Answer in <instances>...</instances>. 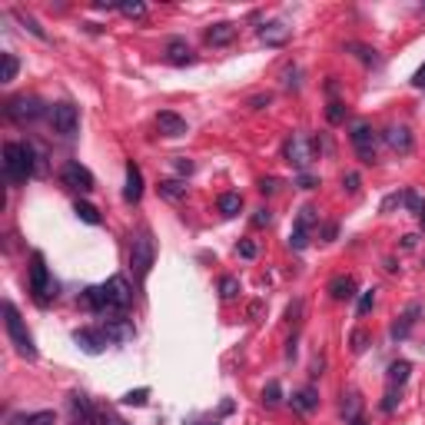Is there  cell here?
<instances>
[{
    "mask_svg": "<svg viewBox=\"0 0 425 425\" xmlns=\"http://www.w3.org/2000/svg\"><path fill=\"white\" fill-rule=\"evenodd\" d=\"M412 83H415V87H422V90H425V67H422V70H419V74L412 76Z\"/></svg>",
    "mask_w": 425,
    "mask_h": 425,
    "instance_id": "c3c4849f",
    "label": "cell"
},
{
    "mask_svg": "<svg viewBox=\"0 0 425 425\" xmlns=\"http://www.w3.org/2000/svg\"><path fill=\"white\" fill-rule=\"evenodd\" d=\"M269 220H273V216H269V210H259L256 216H252V226H266Z\"/></svg>",
    "mask_w": 425,
    "mask_h": 425,
    "instance_id": "ee69618b",
    "label": "cell"
},
{
    "mask_svg": "<svg viewBox=\"0 0 425 425\" xmlns=\"http://www.w3.org/2000/svg\"><path fill=\"white\" fill-rule=\"evenodd\" d=\"M329 296L339 302H346L356 296V279L352 276H336V279H329Z\"/></svg>",
    "mask_w": 425,
    "mask_h": 425,
    "instance_id": "ffe728a7",
    "label": "cell"
},
{
    "mask_svg": "<svg viewBox=\"0 0 425 425\" xmlns=\"http://www.w3.org/2000/svg\"><path fill=\"white\" fill-rule=\"evenodd\" d=\"M17 70H20V63H17V57L13 53H4V83H11V80H17Z\"/></svg>",
    "mask_w": 425,
    "mask_h": 425,
    "instance_id": "836d02e7",
    "label": "cell"
},
{
    "mask_svg": "<svg viewBox=\"0 0 425 425\" xmlns=\"http://www.w3.org/2000/svg\"><path fill=\"white\" fill-rule=\"evenodd\" d=\"M409 372H412V365L409 363H392L389 365V389H396V392H399L402 386H405V379H409Z\"/></svg>",
    "mask_w": 425,
    "mask_h": 425,
    "instance_id": "cb8c5ba5",
    "label": "cell"
},
{
    "mask_svg": "<svg viewBox=\"0 0 425 425\" xmlns=\"http://www.w3.org/2000/svg\"><path fill=\"white\" fill-rule=\"evenodd\" d=\"M166 60L176 63V67H183V63H193L196 57H193V50H189V43H187V40L173 37L170 43H166Z\"/></svg>",
    "mask_w": 425,
    "mask_h": 425,
    "instance_id": "d6986e66",
    "label": "cell"
},
{
    "mask_svg": "<svg viewBox=\"0 0 425 425\" xmlns=\"http://www.w3.org/2000/svg\"><path fill=\"white\" fill-rule=\"evenodd\" d=\"M236 252L243 256V259H252V256H256V243H252V239H243V243L236 246Z\"/></svg>",
    "mask_w": 425,
    "mask_h": 425,
    "instance_id": "ab89813d",
    "label": "cell"
},
{
    "mask_svg": "<svg viewBox=\"0 0 425 425\" xmlns=\"http://www.w3.org/2000/svg\"><path fill=\"white\" fill-rule=\"evenodd\" d=\"M386 143L396 153H409L412 150V133H409V126H392L386 133Z\"/></svg>",
    "mask_w": 425,
    "mask_h": 425,
    "instance_id": "7402d4cb",
    "label": "cell"
},
{
    "mask_svg": "<svg viewBox=\"0 0 425 425\" xmlns=\"http://www.w3.org/2000/svg\"><path fill=\"white\" fill-rule=\"evenodd\" d=\"M103 296H107V309L110 313H123L126 306L133 302V289H130V283H126L123 276H110L103 283Z\"/></svg>",
    "mask_w": 425,
    "mask_h": 425,
    "instance_id": "5b68a950",
    "label": "cell"
},
{
    "mask_svg": "<svg viewBox=\"0 0 425 425\" xmlns=\"http://www.w3.org/2000/svg\"><path fill=\"white\" fill-rule=\"evenodd\" d=\"M259 40H263V43H269V47H283V43L289 40V27L279 24V20H276V24L259 27Z\"/></svg>",
    "mask_w": 425,
    "mask_h": 425,
    "instance_id": "44dd1931",
    "label": "cell"
},
{
    "mask_svg": "<svg viewBox=\"0 0 425 425\" xmlns=\"http://www.w3.org/2000/svg\"><path fill=\"white\" fill-rule=\"evenodd\" d=\"M13 425H57V419H53V412H30L13 419Z\"/></svg>",
    "mask_w": 425,
    "mask_h": 425,
    "instance_id": "f1b7e54d",
    "label": "cell"
},
{
    "mask_svg": "<svg viewBox=\"0 0 425 425\" xmlns=\"http://www.w3.org/2000/svg\"><path fill=\"white\" fill-rule=\"evenodd\" d=\"M100 329L107 332V339H110V342H116V346L133 339V323H130L126 316H113V319H107V323L100 325Z\"/></svg>",
    "mask_w": 425,
    "mask_h": 425,
    "instance_id": "5bb4252c",
    "label": "cell"
},
{
    "mask_svg": "<svg viewBox=\"0 0 425 425\" xmlns=\"http://www.w3.org/2000/svg\"><path fill=\"white\" fill-rule=\"evenodd\" d=\"M352 352H365V342H369V332H365V329H356V332H352Z\"/></svg>",
    "mask_w": 425,
    "mask_h": 425,
    "instance_id": "f35d334b",
    "label": "cell"
},
{
    "mask_svg": "<svg viewBox=\"0 0 425 425\" xmlns=\"http://www.w3.org/2000/svg\"><path fill=\"white\" fill-rule=\"evenodd\" d=\"M189 425H220V422H189Z\"/></svg>",
    "mask_w": 425,
    "mask_h": 425,
    "instance_id": "816d5d0a",
    "label": "cell"
},
{
    "mask_svg": "<svg viewBox=\"0 0 425 425\" xmlns=\"http://www.w3.org/2000/svg\"><path fill=\"white\" fill-rule=\"evenodd\" d=\"M299 187H302V189H313V187H316V176L302 173V176H299Z\"/></svg>",
    "mask_w": 425,
    "mask_h": 425,
    "instance_id": "7dc6e473",
    "label": "cell"
},
{
    "mask_svg": "<svg viewBox=\"0 0 425 425\" xmlns=\"http://www.w3.org/2000/svg\"><path fill=\"white\" fill-rule=\"evenodd\" d=\"M236 40V24H212L206 30V43L210 47H226V43H233Z\"/></svg>",
    "mask_w": 425,
    "mask_h": 425,
    "instance_id": "ac0fdd59",
    "label": "cell"
},
{
    "mask_svg": "<svg viewBox=\"0 0 425 425\" xmlns=\"http://www.w3.org/2000/svg\"><path fill=\"white\" fill-rule=\"evenodd\" d=\"M402 203H405V206H409V210H412L415 216H419V212L425 210L422 196H419V193H415V189H405V193H402Z\"/></svg>",
    "mask_w": 425,
    "mask_h": 425,
    "instance_id": "d590c367",
    "label": "cell"
},
{
    "mask_svg": "<svg viewBox=\"0 0 425 425\" xmlns=\"http://www.w3.org/2000/svg\"><path fill=\"white\" fill-rule=\"evenodd\" d=\"M40 113H43V107H40V100H34V97H13V100L7 103V116H11L13 123L37 120Z\"/></svg>",
    "mask_w": 425,
    "mask_h": 425,
    "instance_id": "30bf717a",
    "label": "cell"
},
{
    "mask_svg": "<svg viewBox=\"0 0 425 425\" xmlns=\"http://www.w3.org/2000/svg\"><path fill=\"white\" fill-rule=\"evenodd\" d=\"M50 120H53V130L60 133V137H76V130H80V113H76L74 103H53L50 107Z\"/></svg>",
    "mask_w": 425,
    "mask_h": 425,
    "instance_id": "52a82bcc",
    "label": "cell"
},
{
    "mask_svg": "<svg viewBox=\"0 0 425 425\" xmlns=\"http://www.w3.org/2000/svg\"><path fill=\"white\" fill-rule=\"evenodd\" d=\"M156 126H160V133H166V137H187V133H189L187 120H183L180 113H173V110H160V113H156Z\"/></svg>",
    "mask_w": 425,
    "mask_h": 425,
    "instance_id": "9a60e30c",
    "label": "cell"
},
{
    "mask_svg": "<svg viewBox=\"0 0 425 425\" xmlns=\"http://www.w3.org/2000/svg\"><path fill=\"white\" fill-rule=\"evenodd\" d=\"M30 292H34V299L40 306H47L57 296V283L50 279V269H47L43 252H34V259H30Z\"/></svg>",
    "mask_w": 425,
    "mask_h": 425,
    "instance_id": "3957f363",
    "label": "cell"
},
{
    "mask_svg": "<svg viewBox=\"0 0 425 425\" xmlns=\"http://www.w3.org/2000/svg\"><path fill=\"white\" fill-rule=\"evenodd\" d=\"M352 147L359 153V160L365 166H372L375 163V130L369 123H356L352 126Z\"/></svg>",
    "mask_w": 425,
    "mask_h": 425,
    "instance_id": "ba28073f",
    "label": "cell"
},
{
    "mask_svg": "<svg viewBox=\"0 0 425 425\" xmlns=\"http://www.w3.org/2000/svg\"><path fill=\"white\" fill-rule=\"evenodd\" d=\"M153 263H156V243H153L150 229H140L133 239V250H130V266H133L137 279H147Z\"/></svg>",
    "mask_w": 425,
    "mask_h": 425,
    "instance_id": "277c9868",
    "label": "cell"
},
{
    "mask_svg": "<svg viewBox=\"0 0 425 425\" xmlns=\"http://www.w3.org/2000/svg\"><path fill=\"white\" fill-rule=\"evenodd\" d=\"M193 170H196V166H193V160H187V156H176V173L189 176V173H193Z\"/></svg>",
    "mask_w": 425,
    "mask_h": 425,
    "instance_id": "60d3db41",
    "label": "cell"
},
{
    "mask_svg": "<svg viewBox=\"0 0 425 425\" xmlns=\"http://www.w3.org/2000/svg\"><path fill=\"white\" fill-rule=\"evenodd\" d=\"M4 325H7V339H11V346L17 349V356H24V359H37V346H34V336L27 332L24 319L17 313V306L11 299L4 302Z\"/></svg>",
    "mask_w": 425,
    "mask_h": 425,
    "instance_id": "7a4b0ae2",
    "label": "cell"
},
{
    "mask_svg": "<svg viewBox=\"0 0 425 425\" xmlns=\"http://www.w3.org/2000/svg\"><path fill=\"white\" fill-rule=\"evenodd\" d=\"M325 116H329V123H342V120H346V110H342V103L332 100V103H329V110H325Z\"/></svg>",
    "mask_w": 425,
    "mask_h": 425,
    "instance_id": "74e56055",
    "label": "cell"
},
{
    "mask_svg": "<svg viewBox=\"0 0 425 425\" xmlns=\"http://www.w3.org/2000/svg\"><path fill=\"white\" fill-rule=\"evenodd\" d=\"M74 212L83 220V223H90V226H100V212H97V206H90V203H76L74 206Z\"/></svg>",
    "mask_w": 425,
    "mask_h": 425,
    "instance_id": "4dcf8cb0",
    "label": "cell"
},
{
    "mask_svg": "<svg viewBox=\"0 0 425 425\" xmlns=\"http://www.w3.org/2000/svg\"><path fill=\"white\" fill-rule=\"evenodd\" d=\"M60 180H63V187H70L76 189V193H93V187H97V180H93V173H90L83 163H63V170H60Z\"/></svg>",
    "mask_w": 425,
    "mask_h": 425,
    "instance_id": "8992f818",
    "label": "cell"
},
{
    "mask_svg": "<svg viewBox=\"0 0 425 425\" xmlns=\"http://www.w3.org/2000/svg\"><path fill=\"white\" fill-rule=\"evenodd\" d=\"M259 189H263V193H276V189H279V180H273V176H269V180H263V183H259Z\"/></svg>",
    "mask_w": 425,
    "mask_h": 425,
    "instance_id": "f6af8a7d",
    "label": "cell"
},
{
    "mask_svg": "<svg viewBox=\"0 0 425 425\" xmlns=\"http://www.w3.org/2000/svg\"><path fill=\"white\" fill-rule=\"evenodd\" d=\"M116 11L123 13V17H130V20H140V17H147V7H143V4H120Z\"/></svg>",
    "mask_w": 425,
    "mask_h": 425,
    "instance_id": "8d00e7d4",
    "label": "cell"
},
{
    "mask_svg": "<svg viewBox=\"0 0 425 425\" xmlns=\"http://www.w3.org/2000/svg\"><path fill=\"white\" fill-rule=\"evenodd\" d=\"M143 196V173H140L137 163H126V187H123V200L137 203Z\"/></svg>",
    "mask_w": 425,
    "mask_h": 425,
    "instance_id": "2e32d148",
    "label": "cell"
},
{
    "mask_svg": "<svg viewBox=\"0 0 425 425\" xmlns=\"http://www.w3.org/2000/svg\"><path fill=\"white\" fill-rule=\"evenodd\" d=\"M279 402H283V386L273 379V382H266V389H263V405L266 409H276Z\"/></svg>",
    "mask_w": 425,
    "mask_h": 425,
    "instance_id": "83f0119b",
    "label": "cell"
},
{
    "mask_svg": "<svg viewBox=\"0 0 425 425\" xmlns=\"http://www.w3.org/2000/svg\"><path fill=\"white\" fill-rule=\"evenodd\" d=\"M160 196H163V200L180 203V200H187V187H183L180 180H163V183H160Z\"/></svg>",
    "mask_w": 425,
    "mask_h": 425,
    "instance_id": "484cf974",
    "label": "cell"
},
{
    "mask_svg": "<svg viewBox=\"0 0 425 425\" xmlns=\"http://www.w3.org/2000/svg\"><path fill=\"white\" fill-rule=\"evenodd\" d=\"M372 302H375L372 289H369V292H363V299H359V313H369V309H372Z\"/></svg>",
    "mask_w": 425,
    "mask_h": 425,
    "instance_id": "b9f144b4",
    "label": "cell"
},
{
    "mask_svg": "<svg viewBox=\"0 0 425 425\" xmlns=\"http://www.w3.org/2000/svg\"><path fill=\"white\" fill-rule=\"evenodd\" d=\"M292 409L299 415H309V412H316V405H319V392H316L313 386H306V389H299V392H292Z\"/></svg>",
    "mask_w": 425,
    "mask_h": 425,
    "instance_id": "e0dca14e",
    "label": "cell"
},
{
    "mask_svg": "<svg viewBox=\"0 0 425 425\" xmlns=\"http://www.w3.org/2000/svg\"><path fill=\"white\" fill-rule=\"evenodd\" d=\"M216 206H220V212H223V216H236L239 206H243V196H239V193H223Z\"/></svg>",
    "mask_w": 425,
    "mask_h": 425,
    "instance_id": "4316f807",
    "label": "cell"
},
{
    "mask_svg": "<svg viewBox=\"0 0 425 425\" xmlns=\"http://www.w3.org/2000/svg\"><path fill=\"white\" fill-rule=\"evenodd\" d=\"M419 223H422V229H425V210H422V212H419Z\"/></svg>",
    "mask_w": 425,
    "mask_h": 425,
    "instance_id": "f907efd6",
    "label": "cell"
},
{
    "mask_svg": "<svg viewBox=\"0 0 425 425\" xmlns=\"http://www.w3.org/2000/svg\"><path fill=\"white\" fill-rule=\"evenodd\" d=\"M283 156H286V163H292L296 170H306V166H309V160H313V153H309V143H306L302 137H296V133L286 140V147H283Z\"/></svg>",
    "mask_w": 425,
    "mask_h": 425,
    "instance_id": "8fae6325",
    "label": "cell"
},
{
    "mask_svg": "<svg viewBox=\"0 0 425 425\" xmlns=\"http://www.w3.org/2000/svg\"><path fill=\"white\" fill-rule=\"evenodd\" d=\"M70 412H74L76 425H97L100 422V419H97V409L90 405V399L83 396V392H74V396H70Z\"/></svg>",
    "mask_w": 425,
    "mask_h": 425,
    "instance_id": "4fadbf2b",
    "label": "cell"
},
{
    "mask_svg": "<svg viewBox=\"0 0 425 425\" xmlns=\"http://www.w3.org/2000/svg\"><path fill=\"white\" fill-rule=\"evenodd\" d=\"M220 296H223V299H236L239 296V279L236 276H223V279H220Z\"/></svg>",
    "mask_w": 425,
    "mask_h": 425,
    "instance_id": "1f68e13d",
    "label": "cell"
},
{
    "mask_svg": "<svg viewBox=\"0 0 425 425\" xmlns=\"http://www.w3.org/2000/svg\"><path fill=\"white\" fill-rule=\"evenodd\" d=\"M147 399H150V389H133V392H126L120 402H123V405H137L140 409V405H147Z\"/></svg>",
    "mask_w": 425,
    "mask_h": 425,
    "instance_id": "e575fe53",
    "label": "cell"
},
{
    "mask_svg": "<svg viewBox=\"0 0 425 425\" xmlns=\"http://www.w3.org/2000/svg\"><path fill=\"white\" fill-rule=\"evenodd\" d=\"M316 223V210L313 206H302L299 216H296V226H292V233H289V246L292 250H306L309 246V226Z\"/></svg>",
    "mask_w": 425,
    "mask_h": 425,
    "instance_id": "9c48e42d",
    "label": "cell"
},
{
    "mask_svg": "<svg viewBox=\"0 0 425 425\" xmlns=\"http://www.w3.org/2000/svg\"><path fill=\"white\" fill-rule=\"evenodd\" d=\"M103 425H126V422H120V419H110V415H107V419H103Z\"/></svg>",
    "mask_w": 425,
    "mask_h": 425,
    "instance_id": "681fc988",
    "label": "cell"
},
{
    "mask_svg": "<svg viewBox=\"0 0 425 425\" xmlns=\"http://www.w3.org/2000/svg\"><path fill=\"white\" fill-rule=\"evenodd\" d=\"M342 187L349 189V193H356V189H359V176H356V173H349V176H342Z\"/></svg>",
    "mask_w": 425,
    "mask_h": 425,
    "instance_id": "7bdbcfd3",
    "label": "cell"
},
{
    "mask_svg": "<svg viewBox=\"0 0 425 425\" xmlns=\"http://www.w3.org/2000/svg\"><path fill=\"white\" fill-rule=\"evenodd\" d=\"M359 405H363L359 392H349V396H346V402H342V415H346V422H352V419L359 415Z\"/></svg>",
    "mask_w": 425,
    "mask_h": 425,
    "instance_id": "d6a6232c",
    "label": "cell"
},
{
    "mask_svg": "<svg viewBox=\"0 0 425 425\" xmlns=\"http://www.w3.org/2000/svg\"><path fill=\"white\" fill-rule=\"evenodd\" d=\"M13 17H17V20H20V24H24L27 30H30V34H34V37H37V40H47V30H43V27H40L37 20L30 17V13H24V11H13Z\"/></svg>",
    "mask_w": 425,
    "mask_h": 425,
    "instance_id": "f546056e",
    "label": "cell"
},
{
    "mask_svg": "<svg viewBox=\"0 0 425 425\" xmlns=\"http://www.w3.org/2000/svg\"><path fill=\"white\" fill-rule=\"evenodd\" d=\"M346 50L356 53V57H359L365 67H379V63H382V57H379L372 47H365V43H356V40H349V43H346Z\"/></svg>",
    "mask_w": 425,
    "mask_h": 425,
    "instance_id": "d4e9b609",
    "label": "cell"
},
{
    "mask_svg": "<svg viewBox=\"0 0 425 425\" xmlns=\"http://www.w3.org/2000/svg\"><path fill=\"white\" fill-rule=\"evenodd\" d=\"M74 342L83 352H90V356H100V352L107 349V342H110V339H107V332H103V329H76Z\"/></svg>",
    "mask_w": 425,
    "mask_h": 425,
    "instance_id": "7c38bea8",
    "label": "cell"
},
{
    "mask_svg": "<svg viewBox=\"0 0 425 425\" xmlns=\"http://www.w3.org/2000/svg\"><path fill=\"white\" fill-rule=\"evenodd\" d=\"M4 176L13 187H20L34 176V147L30 143H7L4 147Z\"/></svg>",
    "mask_w": 425,
    "mask_h": 425,
    "instance_id": "6da1fadb",
    "label": "cell"
},
{
    "mask_svg": "<svg viewBox=\"0 0 425 425\" xmlns=\"http://www.w3.org/2000/svg\"><path fill=\"white\" fill-rule=\"evenodd\" d=\"M266 103H269V93H266V97L259 93V97H252V100H250V107H252V110H263Z\"/></svg>",
    "mask_w": 425,
    "mask_h": 425,
    "instance_id": "bcb514c9",
    "label": "cell"
},
{
    "mask_svg": "<svg viewBox=\"0 0 425 425\" xmlns=\"http://www.w3.org/2000/svg\"><path fill=\"white\" fill-rule=\"evenodd\" d=\"M415 316H419V306H409V309L399 316V323L392 325V336H396V339L409 336V332H412V325H415Z\"/></svg>",
    "mask_w": 425,
    "mask_h": 425,
    "instance_id": "603a6c76",
    "label": "cell"
}]
</instances>
